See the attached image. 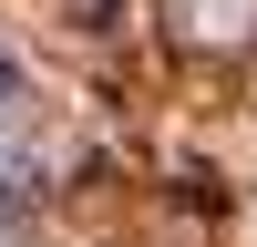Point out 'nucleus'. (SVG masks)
Wrapping results in <instances>:
<instances>
[{"instance_id": "nucleus-1", "label": "nucleus", "mask_w": 257, "mask_h": 247, "mask_svg": "<svg viewBox=\"0 0 257 247\" xmlns=\"http://www.w3.org/2000/svg\"><path fill=\"white\" fill-rule=\"evenodd\" d=\"M0 93H11V62H0Z\"/></svg>"}]
</instances>
